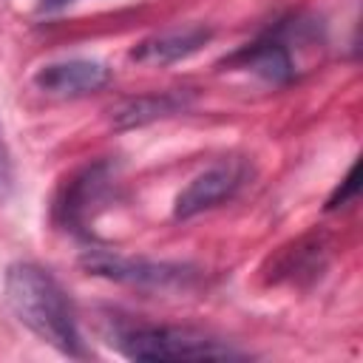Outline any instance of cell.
<instances>
[{
	"label": "cell",
	"instance_id": "1",
	"mask_svg": "<svg viewBox=\"0 0 363 363\" xmlns=\"http://www.w3.org/2000/svg\"><path fill=\"white\" fill-rule=\"evenodd\" d=\"M6 301L17 320L26 323L40 340L68 357H85L74 306L48 269L28 261L11 264L6 269Z\"/></svg>",
	"mask_w": 363,
	"mask_h": 363
},
{
	"label": "cell",
	"instance_id": "2",
	"mask_svg": "<svg viewBox=\"0 0 363 363\" xmlns=\"http://www.w3.org/2000/svg\"><path fill=\"white\" fill-rule=\"evenodd\" d=\"M113 346L130 360H235L244 357L241 352L230 349L227 343L187 329V326H128L116 335Z\"/></svg>",
	"mask_w": 363,
	"mask_h": 363
},
{
	"label": "cell",
	"instance_id": "3",
	"mask_svg": "<svg viewBox=\"0 0 363 363\" xmlns=\"http://www.w3.org/2000/svg\"><path fill=\"white\" fill-rule=\"evenodd\" d=\"M79 264L85 272L96 278H108L116 284L128 286H142V289H167V286H187L196 278V269L187 264H173V261H150V258H128L116 255L108 250H88Z\"/></svg>",
	"mask_w": 363,
	"mask_h": 363
},
{
	"label": "cell",
	"instance_id": "4",
	"mask_svg": "<svg viewBox=\"0 0 363 363\" xmlns=\"http://www.w3.org/2000/svg\"><path fill=\"white\" fill-rule=\"evenodd\" d=\"M247 176H250V167L241 159H227V162H218V164L207 167L176 196L173 216L176 218H190V216H199V213L233 199L244 187Z\"/></svg>",
	"mask_w": 363,
	"mask_h": 363
},
{
	"label": "cell",
	"instance_id": "5",
	"mask_svg": "<svg viewBox=\"0 0 363 363\" xmlns=\"http://www.w3.org/2000/svg\"><path fill=\"white\" fill-rule=\"evenodd\" d=\"M34 88L48 94V96H85L94 91H102L111 82V68L99 60H60L37 68L31 77Z\"/></svg>",
	"mask_w": 363,
	"mask_h": 363
},
{
	"label": "cell",
	"instance_id": "6",
	"mask_svg": "<svg viewBox=\"0 0 363 363\" xmlns=\"http://www.w3.org/2000/svg\"><path fill=\"white\" fill-rule=\"evenodd\" d=\"M210 37H213V31L204 26L167 28L153 37H145L130 51V60H136L142 65H170V62H179V60H187L190 54H196Z\"/></svg>",
	"mask_w": 363,
	"mask_h": 363
},
{
	"label": "cell",
	"instance_id": "7",
	"mask_svg": "<svg viewBox=\"0 0 363 363\" xmlns=\"http://www.w3.org/2000/svg\"><path fill=\"white\" fill-rule=\"evenodd\" d=\"M193 94L190 91H156V94H142L133 99H125L122 105H116L111 111V122L116 130H128V128H142L147 122L173 116L184 108H190Z\"/></svg>",
	"mask_w": 363,
	"mask_h": 363
},
{
	"label": "cell",
	"instance_id": "8",
	"mask_svg": "<svg viewBox=\"0 0 363 363\" xmlns=\"http://www.w3.org/2000/svg\"><path fill=\"white\" fill-rule=\"evenodd\" d=\"M230 62H238L241 68L258 74L267 82H286L292 79V57L281 40H258L247 48H241Z\"/></svg>",
	"mask_w": 363,
	"mask_h": 363
},
{
	"label": "cell",
	"instance_id": "9",
	"mask_svg": "<svg viewBox=\"0 0 363 363\" xmlns=\"http://www.w3.org/2000/svg\"><path fill=\"white\" fill-rule=\"evenodd\" d=\"M354 196H357V164H352V167H349L346 179H343V182L337 184V190L329 196V201H326V210H337V207L349 204Z\"/></svg>",
	"mask_w": 363,
	"mask_h": 363
},
{
	"label": "cell",
	"instance_id": "10",
	"mask_svg": "<svg viewBox=\"0 0 363 363\" xmlns=\"http://www.w3.org/2000/svg\"><path fill=\"white\" fill-rule=\"evenodd\" d=\"M11 187H14V164H11V153H9V145H6L3 128H0V204L9 201Z\"/></svg>",
	"mask_w": 363,
	"mask_h": 363
},
{
	"label": "cell",
	"instance_id": "11",
	"mask_svg": "<svg viewBox=\"0 0 363 363\" xmlns=\"http://www.w3.org/2000/svg\"><path fill=\"white\" fill-rule=\"evenodd\" d=\"M68 3H74V0H43L40 6H43L45 11H57V9H62V6H68Z\"/></svg>",
	"mask_w": 363,
	"mask_h": 363
}]
</instances>
